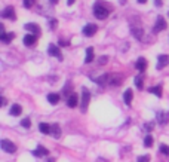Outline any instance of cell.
<instances>
[{
  "label": "cell",
  "instance_id": "cell-1",
  "mask_svg": "<svg viewBox=\"0 0 169 162\" xmlns=\"http://www.w3.org/2000/svg\"><path fill=\"white\" fill-rule=\"evenodd\" d=\"M110 12H111V8L104 6L102 2H96V3L93 5V15L98 18V19H104V18H107L108 15H110Z\"/></svg>",
  "mask_w": 169,
  "mask_h": 162
},
{
  "label": "cell",
  "instance_id": "cell-2",
  "mask_svg": "<svg viewBox=\"0 0 169 162\" xmlns=\"http://www.w3.org/2000/svg\"><path fill=\"white\" fill-rule=\"evenodd\" d=\"M89 100H91V92H89V89H88V88H83V89H82V100H80V109H82L83 113L88 110Z\"/></svg>",
  "mask_w": 169,
  "mask_h": 162
},
{
  "label": "cell",
  "instance_id": "cell-3",
  "mask_svg": "<svg viewBox=\"0 0 169 162\" xmlns=\"http://www.w3.org/2000/svg\"><path fill=\"white\" fill-rule=\"evenodd\" d=\"M166 21L163 19V17H159L157 18V21H156V24L153 27V33H160L162 30H165L166 28Z\"/></svg>",
  "mask_w": 169,
  "mask_h": 162
},
{
  "label": "cell",
  "instance_id": "cell-4",
  "mask_svg": "<svg viewBox=\"0 0 169 162\" xmlns=\"http://www.w3.org/2000/svg\"><path fill=\"white\" fill-rule=\"evenodd\" d=\"M2 149L5 150V152H8V153H14L15 150H17V146L14 144L12 141H9V140H2Z\"/></svg>",
  "mask_w": 169,
  "mask_h": 162
},
{
  "label": "cell",
  "instance_id": "cell-5",
  "mask_svg": "<svg viewBox=\"0 0 169 162\" xmlns=\"http://www.w3.org/2000/svg\"><path fill=\"white\" fill-rule=\"evenodd\" d=\"M2 17L3 18H8V19H12V21H15L17 19V15H15V9L12 8V6H8V8L3 9V12H2Z\"/></svg>",
  "mask_w": 169,
  "mask_h": 162
},
{
  "label": "cell",
  "instance_id": "cell-6",
  "mask_svg": "<svg viewBox=\"0 0 169 162\" xmlns=\"http://www.w3.org/2000/svg\"><path fill=\"white\" fill-rule=\"evenodd\" d=\"M48 52H49V55L55 57V58H58L59 61H62V54H61V51H59L58 46H55V45H49Z\"/></svg>",
  "mask_w": 169,
  "mask_h": 162
},
{
  "label": "cell",
  "instance_id": "cell-7",
  "mask_svg": "<svg viewBox=\"0 0 169 162\" xmlns=\"http://www.w3.org/2000/svg\"><path fill=\"white\" fill-rule=\"evenodd\" d=\"M168 120H169V113L168 111H157V122L160 124V125H166L168 124Z\"/></svg>",
  "mask_w": 169,
  "mask_h": 162
},
{
  "label": "cell",
  "instance_id": "cell-8",
  "mask_svg": "<svg viewBox=\"0 0 169 162\" xmlns=\"http://www.w3.org/2000/svg\"><path fill=\"white\" fill-rule=\"evenodd\" d=\"M96 30H98V27L95 26V24H88L83 28V34L86 37H91V36H93V34L96 33Z\"/></svg>",
  "mask_w": 169,
  "mask_h": 162
},
{
  "label": "cell",
  "instance_id": "cell-9",
  "mask_svg": "<svg viewBox=\"0 0 169 162\" xmlns=\"http://www.w3.org/2000/svg\"><path fill=\"white\" fill-rule=\"evenodd\" d=\"M24 28L28 30L30 33H33V34H37V36L40 34V27L37 26V24H34V22H28V24H26Z\"/></svg>",
  "mask_w": 169,
  "mask_h": 162
},
{
  "label": "cell",
  "instance_id": "cell-10",
  "mask_svg": "<svg viewBox=\"0 0 169 162\" xmlns=\"http://www.w3.org/2000/svg\"><path fill=\"white\" fill-rule=\"evenodd\" d=\"M122 83V77L120 75H108V85L119 86Z\"/></svg>",
  "mask_w": 169,
  "mask_h": 162
},
{
  "label": "cell",
  "instance_id": "cell-11",
  "mask_svg": "<svg viewBox=\"0 0 169 162\" xmlns=\"http://www.w3.org/2000/svg\"><path fill=\"white\" fill-rule=\"evenodd\" d=\"M77 103H79V98H77V95L73 92V94H70L67 97V106L68 107H76Z\"/></svg>",
  "mask_w": 169,
  "mask_h": 162
},
{
  "label": "cell",
  "instance_id": "cell-12",
  "mask_svg": "<svg viewBox=\"0 0 169 162\" xmlns=\"http://www.w3.org/2000/svg\"><path fill=\"white\" fill-rule=\"evenodd\" d=\"M168 63H169V57H168V55H160V57H159V60H157V68L162 70L163 67H166V66H168Z\"/></svg>",
  "mask_w": 169,
  "mask_h": 162
},
{
  "label": "cell",
  "instance_id": "cell-13",
  "mask_svg": "<svg viewBox=\"0 0 169 162\" xmlns=\"http://www.w3.org/2000/svg\"><path fill=\"white\" fill-rule=\"evenodd\" d=\"M131 31H132V34H134V36H135L136 39H141V37H143V28H141V27L140 26H132V24H131Z\"/></svg>",
  "mask_w": 169,
  "mask_h": 162
},
{
  "label": "cell",
  "instance_id": "cell-14",
  "mask_svg": "<svg viewBox=\"0 0 169 162\" xmlns=\"http://www.w3.org/2000/svg\"><path fill=\"white\" fill-rule=\"evenodd\" d=\"M14 37H15V34L14 33H5V31H0V39H2V42L3 43H9Z\"/></svg>",
  "mask_w": 169,
  "mask_h": 162
},
{
  "label": "cell",
  "instance_id": "cell-15",
  "mask_svg": "<svg viewBox=\"0 0 169 162\" xmlns=\"http://www.w3.org/2000/svg\"><path fill=\"white\" fill-rule=\"evenodd\" d=\"M135 67L140 70V71H144L145 68H147V60L145 58H143V57H140L138 60H136V64H135Z\"/></svg>",
  "mask_w": 169,
  "mask_h": 162
},
{
  "label": "cell",
  "instance_id": "cell-16",
  "mask_svg": "<svg viewBox=\"0 0 169 162\" xmlns=\"http://www.w3.org/2000/svg\"><path fill=\"white\" fill-rule=\"evenodd\" d=\"M36 42H37L36 40V34H27L24 37V45H27V46H33Z\"/></svg>",
  "mask_w": 169,
  "mask_h": 162
},
{
  "label": "cell",
  "instance_id": "cell-17",
  "mask_svg": "<svg viewBox=\"0 0 169 162\" xmlns=\"http://www.w3.org/2000/svg\"><path fill=\"white\" fill-rule=\"evenodd\" d=\"M132 97H134V92H132L131 89L125 91V94H123V101H125L126 106H131V103H132Z\"/></svg>",
  "mask_w": 169,
  "mask_h": 162
},
{
  "label": "cell",
  "instance_id": "cell-18",
  "mask_svg": "<svg viewBox=\"0 0 169 162\" xmlns=\"http://www.w3.org/2000/svg\"><path fill=\"white\" fill-rule=\"evenodd\" d=\"M51 134H52V137H55V138H59V137H61V128H59L58 124H52Z\"/></svg>",
  "mask_w": 169,
  "mask_h": 162
},
{
  "label": "cell",
  "instance_id": "cell-19",
  "mask_svg": "<svg viewBox=\"0 0 169 162\" xmlns=\"http://www.w3.org/2000/svg\"><path fill=\"white\" fill-rule=\"evenodd\" d=\"M48 153H49V152H48V149H45L43 146H39V147H37V149L33 152L34 156H48Z\"/></svg>",
  "mask_w": 169,
  "mask_h": 162
},
{
  "label": "cell",
  "instance_id": "cell-20",
  "mask_svg": "<svg viewBox=\"0 0 169 162\" xmlns=\"http://www.w3.org/2000/svg\"><path fill=\"white\" fill-rule=\"evenodd\" d=\"M21 111H22L21 106H19V104H14V106L10 107V111H9V113H10L12 116H19V115H21Z\"/></svg>",
  "mask_w": 169,
  "mask_h": 162
},
{
  "label": "cell",
  "instance_id": "cell-21",
  "mask_svg": "<svg viewBox=\"0 0 169 162\" xmlns=\"http://www.w3.org/2000/svg\"><path fill=\"white\" fill-rule=\"evenodd\" d=\"M51 128H52V125H48L45 122H42L39 125V129H40V132H43V134H51Z\"/></svg>",
  "mask_w": 169,
  "mask_h": 162
},
{
  "label": "cell",
  "instance_id": "cell-22",
  "mask_svg": "<svg viewBox=\"0 0 169 162\" xmlns=\"http://www.w3.org/2000/svg\"><path fill=\"white\" fill-rule=\"evenodd\" d=\"M92 61H93V48H88L86 49V60H84V63L89 64Z\"/></svg>",
  "mask_w": 169,
  "mask_h": 162
},
{
  "label": "cell",
  "instance_id": "cell-23",
  "mask_svg": "<svg viewBox=\"0 0 169 162\" xmlns=\"http://www.w3.org/2000/svg\"><path fill=\"white\" fill-rule=\"evenodd\" d=\"M59 98H61V95L59 94H49L48 95V101L51 103V104H57L59 101Z\"/></svg>",
  "mask_w": 169,
  "mask_h": 162
},
{
  "label": "cell",
  "instance_id": "cell-24",
  "mask_svg": "<svg viewBox=\"0 0 169 162\" xmlns=\"http://www.w3.org/2000/svg\"><path fill=\"white\" fill-rule=\"evenodd\" d=\"M151 94H156L157 97H162V86L160 85H157V86H153V88H150L148 89Z\"/></svg>",
  "mask_w": 169,
  "mask_h": 162
},
{
  "label": "cell",
  "instance_id": "cell-25",
  "mask_svg": "<svg viewBox=\"0 0 169 162\" xmlns=\"http://www.w3.org/2000/svg\"><path fill=\"white\" fill-rule=\"evenodd\" d=\"M135 85H136V88L143 89V85H144V77H143V75H140V76L135 77Z\"/></svg>",
  "mask_w": 169,
  "mask_h": 162
},
{
  "label": "cell",
  "instance_id": "cell-26",
  "mask_svg": "<svg viewBox=\"0 0 169 162\" xmlns=\"http://www.w3.org/2000/svg\"><path fill=\"white\" fill-rule=\"evenodd\" d=\"M22 3H24V8L31 9L33 5H36V0H22Z\"/></svg>",
  "mask_w": 169,
  "mask_h": 162
},
{
  "label": "cell",
  "instance_id": "cell-27",
  "mask_svg": "<svg viewBox=\"0 0 169 162\" xmlns=\"http://www.w3.org/2000/svg\"><path fill=\"white\" fill-rule=\"evenodd\" d=\"M144 144H145V147H150V146L153 144V137H151V136H147V137H145V140H144Z\"/></svg>",
  "mask_w": 169,
  "mask_h": 162
},
{
  "label": "cell",
  "instance_id": "cell-28",
  "mask_svg": "<svg viewBox=\"0 0 169 162\" xmlns=\"http://www.w3.org/2000/svg\"><path fill=\"white\" fill-rule=\"evenodd\" d=\"M160 152H162L163 155L169 156V146H166V144H160Z\"/></svg>",
  "mask_w": 169,
  "mask_h": 162
},
{
  "label": "cell",
  "instance_id": "cell-29",
  "mask_svg": "<svg viewBox=\"0 0 169 162\" xmlns=\"http://www.w3.org/2000/svg\"><path fill=\"white\" fill-rule=\"evenodd\" d=\"M21 125H22L24 128H30V127H31V120L28 119V118H27V119H22L21 120Z\"/></svg>",
  "mask_w": 169,
  "mask_h": 162
},
{
  "label": "cell",
  "instance_id": "cell-30",
  "mask_svg": "<svg viewBox=\"0 0 169 162\" xmlns=\"http://www.w3.org/2000/svg\"><path fill=\"white\" fill-rule=\"evenodd\" d=\"M138 162H150V156H148V155L140 156V158H138Z\"/></svg>",
  "mask_w": 169,
  "mask_h": 162
},
{
  "label": "cell",
  "instance_id": "cell-31",
  "mask_svg": "<svg viewBox=\"0 0 169 162\" xmlns=\"http://www.w3.org/2000/svg\"><path fill=\"white\" fill-rule=\"evenodd\" d=\"M144 128L147 129V131H151V129L154 128V122H147V124L144 125Z\"/></svg>",
  "mask_w": 169,
  "mask_h": 162
},
{
  "label": "cell",
  "instance_id": "cell-32",
  "mask_svg": "<svg viewBox=\"0 0 169 162\" xmlns=\"http://www.w3.org/2000/svg\"><path fill=\"white\" fill-rule=\"evenodd\" d=\"M59 45H61V46H68V42H65V40H61V42H59Z\"/></svg>",
  "mask_w": 169,
  "mask_h": 162
},
{
  "label": "cell",
  "instance_id": "cell-33",
  "mask_svg": "<svg viewBox=\"0 0 169 162\" xmlns=\"http://www.w3.org/2000/svg\"><path fill=\"white\" fill-rule=\"evenodd\" d=\"M51 26H52V28H55V26H57V21H55V19L51 21Z\"/></svg>",
  "mask_w": 169,
  "mask_h": 162
},
{
  "label": "cell",
  "instance_id": "cell-34",
  "mask_svg": "<svg viewBox=\"0 0 169 162\" xmlns=\"http://www.w3.org/2000/svg\"><path fill=\"white\" fill-rule=\"evenodd\" d=\"M0 100H2V106H5V104H6V98H5V97H2Z\"/></svg>",
  "mask_w": 169,
  "mask_h": 162
},
{
  "label": "cell",
  "instance_id": "cell-35",
  "mask_svg": "<svg viewBox=\"0 0 169 162\" xmlns=\"http://www.w3.org/2000/svg\"><path fill=\"white\" fill-rule=\"evenodd\" d=\"M74 2H76V0H67V5L71 6V5H74Z\"/></svg>",
  "mask_w": 169,
  "mask_h": 162
},
{
  "label": "cell",
  "instance_id": "cell-36",
  "mask_svg": "<svg viewBox=\"0 0 169 162\" xmlns=\"http://www.w3.org/2000/svg\"><path fill=\"white\" fill-rule=\"evenodd\" d=\"M105 61H107V57H102L101 60H100V63H101V64H104V63H105Z\"/></svg>",
  "mask_w": 169,
  "mask_h": 162
},
{
  "label": "cell",
  "instance_id": "cell-37",
  "mask_svg": "<svg viewBox=\"0 0 169 162\" xmlns=\"http://www.w3.org/2000/svg\"><path fill=\"white\" fill-rule=\"evenodd\" d=\"M156 6H159V8H160V6H162V0H156Z\"/></svg>",
  "mask_w": 169,
  "mask_h": 162
},
{
  "label": "cell",
  "instance_id": "cell-38",
  "mask_svg": "<svg viewBox=\"0 0 169 162\" xmlns=\"http://www.w3.org/2000/svg\"><path fill=\"white\" fill-rule=\"evenodd\" d=\"M49 2H51L52 5H55V3H58V0H49Z\"/></svg>",
  "mask_w": 169,
  "mask_h": 162
},
{
  "label": "cell",
  "instance_id": "cell-39",
  "mask_svg": "<svg viewBox=\"0 0 169 162\" xmlns=\"http://www.w3.org/2000/svg\"><path fill=\"white\" fill-rule=\"evenodd\" d=\"M46 162H55V159H53V158H49V159H48Z\"/></svg>",
  "mask_w": 169,
  "mask_h": 162
},
{
  "label": "cell",
  "instance_id": "cell-40",
  "mask_svg": "<svg viewBox=\"0 0 169 162\" xmlns=\"http://www.w3.org/2000/svg\"><path fill=\"white\" fill-rule=\"evenodd\" d=\"M136 2H138V3H145L147 0H136Z\"/></svg>",
  "mask_w": 169,
  "mask_h": 162
}]
</instances>
